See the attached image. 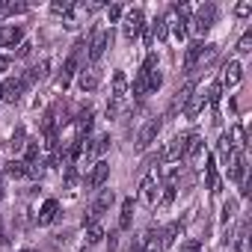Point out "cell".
Returning <instances> with one entry per match:
<instances>
[{
    "label": "cell",
    "mask_w": 252,
    "mask_h": 252,
    "mask_svg": "<svg viewBox=\"0 0 252 252\" xmlns=\"http://www.w3.org/2000/svg\"><path fill=\"white\" fill-rule=\"evenodd\" d=\"M125 98H128V77H125V71H116L113 74V95H110V104H107V119H116L122 113Z\"/></svg>",
    "instance_id": "6da1fadb"
},
{
    "label": "cell",
    "mask_w": 252,
    "mask_h": 252,
    "mask_svg": "<svg viewBox=\"0 0 252 252\" xmlns=\"http://www.w3.org/2000/svg\"><path fill=\"white\" fill-rule=\"evenodd\" d=\"M143 30H146V15H143V9H140V6L125 9V15H122V33H125V39L134 42V39L143 36Z\"/></svg>",
    "instance_id": "7a4b0ae2"
},
{
    "label": "cell",
    "mask_w": 252,
    "mask_h": 252,
    "mask_svg": "<svg viewBox=\"0 0 252 252\" xmlns=\"http://www.w3.org/2000/svg\"><path fill=\"white\" fill-rule=\"evenodd\" d=\"M214 18H217V6H214V3L199 6L196 15L190 18V30H193V36H199V42H202V36L214 27Z\"/></svg>",
    "instance_id": "3957f363"
},
{
    "label": "cell",
    "mask_w": 252,
    "mask_h": 252,
    "mask_svg": "<svg viewBox=\"0 0 252 252\" xmlns=\"http://www.w3.org/2000/svg\"><path fill=\"white\" fill-rule=\"evenodd\" d=\"M211 54H214V45H205V42L196 39V42L184 51V71H193V68H196L199 63H205Z\"/></svg>",
    "instance_id": "277c9868"
},
{
    "label": "cell",
    "mask_w": 252,
    "mask_h": 252,
    "mask_svg": "<svg viewBox=\"0 0 252 252\" xmlns=\"http://www.w3.org/2000/svg\"><path fill=\"white\" fill-rule=\"evenodd\" d=\"M158 190H160V172L152 169V172H146V178L140 184V202L143 205H155L158 202Z\"/></svg>",
    "instance_id": "5b68a950"
},
{
    "label": "cell",
    "mask_w": 252,
    "mask_h": 252,
    "mask_svg": "<svg viewBox=\"0 0 252 252\" xmlns=\"http://www.w3.org/2000/svg\"><path fill=\"white\" fill-rule=\"evenodd\" d=\"M155 65H158V57L149 54L146 63H143V68L137 71V80H134V98H146V95H149V71H155Z\"/></svg>",
    "instance_id": "8992f818"
},
{
    "label": "cell",
    "mask_w": 252,
    "mask_h": 252,
    "mask_svg": "<svg viewBox=\"0 0 252 252\" xmlns=\"http://www.w3.org/2000/svg\"><path fill=\"white\" fill-rule=\"evenodd\" d=\"M110 42H113V30H95L92 33V42H89V60L98 63L104 57V51L110 48Z\"/></svg>",
    "instance_id": "52a82bcc"
},
{
    "label": "cell",
    "mask_w": 252,
    "mask_h": 252,
    "mask_svg": "<svg viewBox=\"0 0 252 252\" xmlns=\"http://www.w3.org/2000/svg\"><path fill=\"white\" fill-rule=\"evenodd\" d=\"M187 137H190V134H178L175 140H169V143H166V149L160 152V160H163V163H178V160L184 158V146H187Z\"/></svg>",
    "instance_id": "ba28073f"
},
{
    "label": "cell",
    "mask_w": 252,
    "mask_h": 252,
    "mask_svg": "<svg viewBox=\"0 0 252 252\" xmlns=\"http://www.w3.org/2000/svg\"><path fill=\"white\" fill-rule=\"evenodd\" d=\"M225 163H228V178L234 184H246V158H243V152H231Z\"/></svg>",
    "instance_id": "9c48e42d"
},
{
    "label": "cell",
    "mask_w": 252,
    "mask_h": 252,
    "mask_svg": "<svg viewBox=\"0 0 252 252\" xmlns=\"http://www.w3.org/2000/svg\"><path fill=\"white\" fill-rule=\"evenodd\" d=\"M160 128H163V122H160V119H149V122L143 125L140 137H137V149H140V152H146V149L155 143V137L160 134Z\"/></svg>",
    "instance_id": "30bf717a"
},
{
    "label": "cell",
    "mask_w": 252,
    "mask_h": 252,
    "mask_svg": "<svg viewBox=\"0 0 252 252\" xmlns=\"http://www.w3.org/2000/svg\"><path fill=\"white\" fill-rule=\"evenodd\" d=\"M24 42V27H18V24H0V45L3 48H15V45H21Z\"/></svg>",
    "instance_id": "8fae6325"
},
{
    "label": "cell",
    "mask_w": 252,
    "mask_h": 252,
    "mask_svg": "<svg viewBox=\"0 0 252 252\" xmlns=\"http://www.w3.org/2000/svg\"><path fill=\"white\" fill-rule=\"evenodd\" d=\"M240 77H243V65H240L237 60H231V63L222 68V80H220V86H222V89H234V86L240 83Z\"/></svg>",
    "instance_id": "7c38bea8"
},
{
    "label": "cell",
    "mask_w": 252,
    "mask_h": 252,
    "mask_svg": "<svg viewBox=\"0 0 252 252\" xmlns=\"http://www.w3.org/2000/svg\"><path fill=\"white\" fill-rule=\"evenodd\" d=\"M80 48H83V42H77V45H74L71 57H68V60H65V65H63V74H60V80H57L63 89L71 83V77H74V71H77V54H80Z\"/></svg>",
    "instance_id": "4fadbf2b"
},
{
    "label": "cell",
    "mask_w": 252,
    "mask_h": 252,
    "mask_svg": "<svg viewBox=\"0 0 252 252\" xmlns=\"http://www.w3.org/2000/svg\"><path fill=\"white\" fill-rule=\"evenodd\" d=\"M107 175H110V163H107V160L92 163V169H89V187L101 190V187L107 184Z\"/></svg>",
    "instance_id": "5bb4252c"
},
{
    "label": "cell",
    "mask_w": 252,
    "mask_h": 252,
    "mask_svg": "<svg viewBox=\"0 0 252 252\" xmlns=\"http://www.w3.org/2000/svg\"><path fill=\"white\" fill-rule=\"evenodd\" d=\"M24 89H27V86H24V77H9V80L3 83V98H6L9 104H15V101L24 95Z\"/></svg>",
    "instance_id": "9a60e30c"
},
{
    "label": "cell",
    "mask_w": 252,
    "mask_h": 252,
    "mask_svg": "<svg viewBox=\"0 0 252 252\" xmlns=\"http://www.w3.org/2000/svg\"><path fill=\"white\" fill-rule=\"evenodd\" d=\"M202 152H205V143H202V137H199V134H190V137H187V146H184V160L196 163V160L202 158Z\"/></svg>",
    "instance_id": "2e32d148"
},
{
    "label": "cell",
    "mask_w": 252,
    "mask_h": 252,
    "mask_svg": "<svg viewBox=\"0 0 252 252\" xmlns=\"http://www.w3.org/2000/svg\"><path fill=\"white\" fill-rule=\"evenodd\" d=\"M202 107H205V92H196V89H193V95H190L187 104H184V116H187V119H196V116L202 113Z\"/></svg>",
    "instance_id": "e0dca14e"
},
{
    "label": "cell",
    "mask_w": 252,
    "mask_h": 252,
    "mask_svg": "<svg viewBox=\"0 0 252 252\" xmlns=\"http://www.w3.org/2000/svg\"><path fill=\"white\" fill-rule=\"evenodd\" d=\"M140 243H143V252H163V243H160V231H158V228L146 231V234L140 237Z\"/></svg>",
    "instance_id": "ac0fdd59"
},
{
    "label": "cell",
    "mask_w": 252,
    "mask_h": 252,
    "mask_svg": "<svg viewBox=\"0 0 252 252\" xmlns=\"http://www.w3.org/2000/svg\"><path fill=\"white\" fill-rule=\"evenodd\" d=\"M57 211H60V202L57 199H48L42 205V211H39V225H51L57 220Z\"/></svg>",
    "instance_id": "d6986e66"
},
{
    "label": "cell",
    "mask_w": 252,
    "mask_h": 252,
    "mask_svg": "<svg viewBox=\"0 0 252 252\" xmlns=\"http://www.w3.org/2000/svg\"><path fill=\"white\" fill-rule=\"evenodd\" d=\"M48 68H51V60H42L39 65H33V68L24 74V86H33L36 80H42V77L48 74Z\"/></svg>",
    "instance_id": "ffe728a7"
},
{
    "label": "cell",
    "mask_w": 252,
    "mask_h": 252,
    "mask_svg": "<svg viewBox=\"0 0 252 252\" xmlns=\"http://www.w3.org/2000/svg\"><path fill=\"white\" fill-rule=\"evenodd\" d=\"M134 222V199H125L122 202V217H119V228L122 231H128Z\"/></svg>",
    "instance_id": "44dd1931"
},
{
    "label": "cell",
    "mask_w": 252,
    "mask_h": 252,
    "mask_svg": "<svg viewBox=\"0 0 252 252\" xmlns=\"http://www.w3.org/2000/svg\"><path fill=\"white\" fill-rule=\"evenodd\" d=\"M80 89L83 92H95L98 89V71L95 68H83L80 71Z\"/></svg>",
    "instance_id": "7402d4cb"
},
{
    "label": "cell",
    "mask_w": 252,
    "mask_h": 252,
    "mask_svg": "<svg viewBox=\"0 0 252 252\" xmlns=\"http://www.w3.org/2000/svg\"><path fill=\"white\" fill-rule=\"evenodd\" d=\"M205 178H208V190H211V193H220V178H217V163H214V158H208V163H205Z\"/></svg>",
    "instance_id": "603a6c76"
},
{
    "label": "cell",
    "mask_w": 252,
    "mask_h": 252,
    "mask_svg": "<svg viewBox=\"0 0 252 252\" xmlns=\"http://www.w3.org/2000/svg\"><path fill=\"white\" fill-rule=\"evenodd\" d=\"M178 234H181V222H172V225H166V228L160 231V243H163V249H166V246H172V243L178 240Z\"/></svg>",
    "instance_id": "cb8c5ba5"
},
{
    "label": "cell",
    "mask_w": 252,
    "mask_h": 252,
    "mask_svg": "<svg viewBox=\"0 0 252 252\" xmlns=\"http://www.w3.org/2000/svg\"><path fill=\"white\" fill-rule=\"evenodd\" d=\"M3 175H9V178H27V163L24 160H9L6 169H3Z\"/></svg>",
    "instance_id": "d4e9b609"
},
{
    "label": "cell",
    "mask_w": 252,
    "mask_h": 252,
    "mask_svg": "<svg viewBox=\"0 0 252 252\" xmlns=\"http://www.w3.org/2000/svg\"><path fill=\"white\" fill-rule=\"evenodd\" d=\"M231 149L234 152H240V149H246V131H243V125H234V128H231Z\"/></svg>",
    "instance_id": "484cf974"
},
{
    "label": "cell",
    "mask_w": 252,
    "mask_h": 252,
    "mask_svg": "<svg viewBox=\"0 0 252 252\" xmlns=\"http://www.w3.org/2000/svg\"><path fill=\"white\" fill-rule=\"evenodd\" d=\"M166 24L175 30V36H178V39H184V36H187V21H181L175 12H169V15H166Z\"/></svg>",
    "instance_id": "4316f807"
},
{
    "label": "cell",
    "mask_w": 252,
    "mask_h": 252,
    "mask_svg": "<svg viewBox=\"0 0 252 252\" xmlns=\"http://www.w3.org/2000/svg\"><path fill=\"white\" fill-rule=\"evenodd\" d=\"M190 95H193V86H190V83H187L184 89H178V92H175V101H172V113H175V110H184V104H187Z\"/></svg>",
    "instance_id": "83f0119b"
},
{
    "label": "cell",
    "mask_w": 252,
    "mask_h": 252,
    "mask_svg": "<svg viewBox=\"0 0 252 252\" xmlns=\"http://www.w3.org/2000/svg\"><path fill=\"white\" fill-rule=\"evenodd\" d=\"M27 146V134H24V128H15V134H12V140H9V152H21Z\"/></svg>",
    "instance_id": "f1b7e54d"
},
{
    "label": "cell",
    "mask_w": 252,
    "mask_h": 252,
    "mask_svg": "<svg viewBox=\"0 0 252 252\" xmlns=\"http://www.w3.org/2000/svg\"><path fill=\"white\" fill-rule=\"evenodd\" d=\"M104 237H107V234H104L101 222H89V225H86V240H89V243H101Z\"/></svg>",
    "instance_id": "f546056e"
},
{
    "label": "cell",
    "mask_w": 252,
    "mask_h": 252,
    "mask_svg": "<svg viewBox=\"0 0 252 252\" xmlns=\"http://www.w3.org/2000/svg\"><path fill=\"white\" fill-rule=\"evenodd\" d=\"M3 12L6 15H21V12H27V3L24 0H3Z\"/></svg>",
    "instance_id": "4dcf8cb0"
},
{
    "label": "cell",
    "mask_w": 252,
    "mask_h": 252,
    "mask_svg": "<svg viewBox=\"0 0 252 252\" xmlns=\"http://www.w3.org/2000/svg\"><path fill=\"white\" fill-rule=\"evenodd\" d=\"M24 163H39V143L36 140H27V146H24Z\"/></svg>",
    "instance_id": "1f68e13d"
},
{
    "label": "cell",
    "mask_w": 252,
    "mask_h": 252,
    "mask_svg": "<svg viewBox=\"0 0 252 252\" xmlns=\"http://www.w3.org/2000/svg\"><path fill=\"white\" fill-rule=\"evenodd\" d=\"M220 98H222V86H220V83H211V86H208L205 101H208L211 107H217V104H220Z\"/></svg>",
    "instance_id": "d6a6232c"
},
{
    "label": "cell",
    "mask_w": 252,
    "mask_h": 252,
    "mask_svg": "<svg viewBox=\"0 0 252 252\" xmlns=\"http://www.w3.org/2000/svg\"><path fill=\"white\" fill-rule=\"evenodd\" d=\"M160 190H163L160 202H163V205H169V202L175 199V190H178V184H166V181H160Z\"/></svg>",
    "instance_id": "836d02e7"
},
{
    "label": "cell",
    "mask_w": 252,
    "mask_h": 252,
    "mask_svg": "<svg viewBox=\"0 0 252 252\" xmlns=\"http://www.w3.org/2000/svg\"><path fill=\"white\" fill-rule=\"evenodd\" d=\"M74 3H68V0H57V3H51V12L54 15H68Z\"/></svg>",
    "instance_id": "e575fe53"
},
{
    "label": "cell",
    "mask_w": 252,
    "mask_h": 252,
    "mask_svg": "<svg viewBox=\"0 0 252 252\" xmlns=\"http://www.w3.org/2000/svg\"><path fill=\"white\" fill-rule=\"evenodd\" d=\"M122 15H125V9H122L119 3H113V6H107V18H110V24H116V21H122Z\"/></svg>",
    "instance_id": "d590c367"
},
{
    "label": "cell",
    "mask_w": 252,
    "mask_h": 252,
    "mask_svg": "<svg viewBox=\"0 0 252 252\" xmlns=\"http://www.w3.org/2000/svg\"><path fill=\"white\" fill-rule=\"evenodd\" d=\"M249 51H252V33H243L237 42V54H249Z\"/></svg>",
    "instance_id": "8d00e7d4"
},
{
    "label": "cell",
    "mask_w": 252,
    "mask_h": 252,
    "mask_svg": "<svg viewBox=\"0 0 252 252\" xmlns=\"http://www.w3.org/2000/svg\"><path fill=\"white\" fill-rule=\"evenodd\" d=\"M160 83H163V74L160 71H149V92H158Z\"/></svg>",
    "instance_id": "74e56055"
},
{
    "label": "cell",
    "mask_w": 252,
    "mask_h": 252,
    "mask_svg": "<svg viewBox=\"0 0 252 252\" xmlns=\"http://www.w3.org/2000/svg\"><path fill=\"white\" fill-rule=\"evenodd\" d=\"M217 149H220V155L228 160V155L234 152V149H231V140H228V134H225V137H220V146H217Z\"/></svg>",
    "instance_id": "f35d334b"
},
{
    "label": "cell",
    "mask_w": 252,
    "mask_h": 252,
    "mask_svg": "<svg viewBox=\"0 0 252 252\" xmlns=\"http://www.w3.org/2000/svg\"><path fill=\"white\" fill-rule=\"evenodd\" d=\"M42 175H45L42 163H27V178H42Z\"/></svg>",
    "instance_id": "ab89813d"
},
{
    "label": "cell",
    "mask_w": 252,
    "mask_h": 252,
    "mask_svg": "<svg viewBox=\"0 0 252 252\" xmlns=\"http://www.w3.org/2000/svg\"><path fill=\"white\" fill-rule=\"evenodd\" d=\"M249 12H252V3H249V0H243V3L234 6V15H237V18H246Z\"/></svg>",
    "instance_id": "60d3db41"
},
{
    "label": "cell",
    "mask_w": 252,
    "mask_h": 252,
    "mask_svg": "<svg viewBox=\"0 0 252 252\" xmlns=\"http://www.w3.org/2000/svg\"><path fill=\"white\" fill-rule=\"evenodd\" d=\"M234 211H237V202H225V205H222V220L228 222V220L234 217Z\"/></svg>",
    "instance_id": "b9f144b4"
},
{
    "label": "cell",
    "mask_w": 252,
    "mask_h": 252,
    "mask_svg": "<svg viewBox=\"0 0 252 252\" xmlns=\"http://www.w3.org/2000/svg\"><path fill=\"white\" fill-rule=\"evenodd\" d=\"M30 48H33L30 42H21V45H18V57H27V54H30Z\"/></svg>",
    "instance_id": "7bdbcfd3"
},
{
    "label": "cell",
    "mask_w": 252,
    "mask_h": 252,
    "mask_svg": "<svg viewBox=\"0 0 252 252\" xmlns=\"http://www.w3.org/2000/svg\"><path fill=\"white\" fill-rule=\"evenodd\" d=\"M184 252H202V246L196 240H190V243H184Z\"/></svg>",
    "instance_id": "ee69618b"
},
{
    "label": "cell",
    "mask_w": 252,
    "mask_h": 252,
    "mask_svg": "<svg viewBox=\"0 0 252 252\" xmlns=\"http://www.w3.org/2000/svg\"><path fill=\"white\" fill-rule=\"evenodd\" d=\"M9 68V57L6 54H0V71H6Z\"/></svg>",
    "instance_id": "f6af8a7d"
},
{
    "label": "cell",
    "mask_w": 252,
    "mask_h": 252,
    "mask_svg": "<svg viewBox=\"0 0 252 252\" xmlns=\"http://www.w3.org/2000/svg\"><path fill=\"white\" fill-rule=\"evenodd\" d=\"M6 243V231H3V217H0V246Z\"/></svg>",
    "instance_id": "bcb514c9"
},
{
    "label": "cell",
    "mask_w": 252,
    "mask_h": 252,
    "mask_svg": "<svg viewBox=\"0 0 252 252\" xmlns=\"http://www.w3.org/2000/svg\"><path fill=\"white\" fill-rule=\"evenodd\" d=\"M6 196V184H3V172H0V199Z\"/></svg>",
    "instance_id": "7dc6e473"
},
{
    "label": "cell",
    "mask_w": 252,
    "mask_h": 252,
    "mask_svg": "<svg viewBox=\"0 0 252 252\" xmlns=\"http://www.w3.org/2000/svg\"><path fill=\"white\" fill-rule=\"evenodd\" d=\"M6 18V12H3V0H0V21H3Z\"/></svg>",
    "instance_id": "c3c4849f"
},
{
    "label": "cell",
    "mask_w": 252,
    "mask_h": 252,
    "mask_svg": "<svg viewBox=\"0 0 252 252\" xmlns=\"http://www.w3.org/2000/svg\"><path fill=\"white\" fill-rule=\"evenodd\" d=\"M0 101H3V83H0Z\"/></svg>",
    "instance_id": "681fc988"
},
{
    "label": "cell",
    "mask_w": 252,
    "mask_h": 252,
    "mask_svg": "<svg viewBox=\"0 0 252 252\" xmlns=\"http://www.w3.org/2000/svg\"><path fill=\"white\" fill-rule=\"evenodd\" d=\"M18 252H33V249H18Z\"/></svg>",
    "instance_id": "f907efd6"
},
{
    "label": "cell",
    "mask_w": 252,
    "mask_h": 252,
    "mask_svg": "<svg viewBox=\"0 0 252 252\" xmlns=\"http://www.w3.org/2000/svg\"><path fill=\"white\" fill-rule=\"evenodd\" d=\"M83 252H86V249H83Z\"/></svg>",
    "instance_id": "816d5d0a"
}]
</instances>
